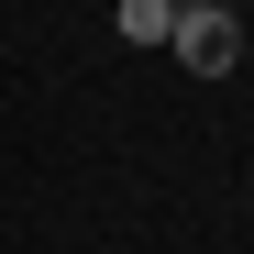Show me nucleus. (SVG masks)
<instances>
[{
	"label": "nucleus",
	"instance_id": "obj_1",
	"mask_svg": "<svg viewBox=\"0 0 254 254\" xmlns=\"http://www.w3.org/2000/svg\"><path fill=\"white\" fill-rule=\"evenodd\" d=\"M166 45H177L199 77H221V66L243 56V22H232V11H177V33H166Z\"/></svg>",
	"mask_w": 254,
	"mask_h": 254
},
{
	"label": "nucleus",
	"instance_id": "obj_2",
	"mask_svg": "<svg viewBox=\"0 0 254 254\" xmlns=\"http://www.w3.org/2000/svg\"><path fill=\"white\" fill-rule=\"evenodd\" d=\"M177 33V0H122V45H166Z\"/></svg>",
	"mask_w": 254,
	"mask_h": 254
},
{
	"label": "nucleus",
	"instance_id": "obj_3",
	"mask_svg": "<svg viewBox=\"0 0 254 254\" xmlns=\"http://www.w3.org/2000/svg\"><path fill=\"white\" fill-rule=\"evenodd\" d=\"M177 11H221V0H177Z\"/></svg>",
	"mask_w": 254,
	"mask_h": 254
}]
</instances>
